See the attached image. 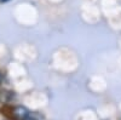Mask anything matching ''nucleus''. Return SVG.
Here are the masks:
<instances>
[{"label":"nucleus","instance_id":"f257e3e1","mask_svg":"<svg viewBox=\"0 0 121 120\" xmlns=\"http://www.w3.org/2000/svg\"><path fill=\"white\" fill-rule=\"evenodd\" d=\"M27 116H29V111L26 107L17 106L12 109V118L15 120H24Z\"/></svg>","mask_w":121,"mask_h":120},{"label":"nucleus","instance_id":"f03ea898","mask_svg":"<svg viewBox=\"0 0 121 120\" xmlns=\"http://www.w3.org/2000/svg\"><path fill=\"white\" fill-rule=\"evenodd\" d=\"M24 120H35V119H34V118H32V116H27Z\"/></svg>","mask_w":121,"mask_h":120},{"label":"nucleus","instance_id":"7ed1b4c3","mask_svg":"<svg viewBox=\"0 0 121 120\" xmlns=\"http://www.w3.org/2000/svg\"><path fill=\"white\" fill-rule=\"evenodd\" d=\"M1 80H3V75H1V73H0V84H1Z\"/></svg>","mask_w":121,"mask_h":120},{"label":"nucleus","instance_id":"20e7f679","mask_svg":"<svg viewBox=\"0 0 121 120\" xmlns=\"http://www.w3.org/2000/svg\"><path fill=\"white\" fill-rule=\"evenodd\" d=\"M0 1H6V0H0Z\"/></svg>","mask_w":121,"mask_h":120}]
</instances>
